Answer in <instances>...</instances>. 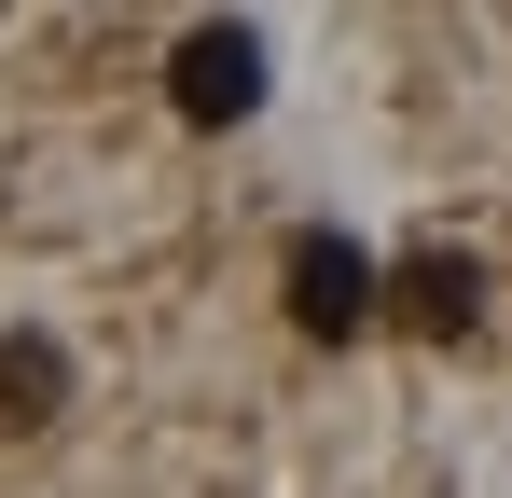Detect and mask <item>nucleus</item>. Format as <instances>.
I'll return each mask as SVG.
<instances>
[{
  "instance_id": "nucleus-1",
  "label": "nucleus",
  "mask_w": 512,
  "mask_h": 498,
  "mask_svg": "<svg viewBox=\"0 0 512 498\" xmlns=\"http://www.w3.org/2000/svg\"><path fill=\"white\" fill-rule=\"evenodd\" d=\"M167 97H180V125H250L263 111V28H194L167 56Z\"/></svg>"
},
{
  "instance_id": "nucleus-2",
  "label": "nucleus",
  "mask_w": 512,
  "mask_h": 498,
  "mask_svg": "<svg viewBox=\"0 0 512 498\" xmlns=\"http://www.w3.org/2000/svg\"><path fill=\"white\" fill-rule=\"evenodd\" d=\"M374 291H388V277H374L360 236H291V319L319 332V346H346V332L374 319Z\"/></svg>"
},
{
  "instance_id": "nucleus-3",
  "label": "nucleus",
  "mask_w": 512,
  "mask_h": 498,
  "mask_svg": "<svg viewBox=\"0 0 512 498\" xmlns=\"http://www.w3.org/2000/svg\"><path fill=\"white\" fill-rule=\"evenodd\" d=\"M70 415V346L56 332H0V429H56Z\"/></svg>"
},
{
  "instance_id": "nucleus-4",
  "label": "nucleus",
  "mask_w": 512,
  "mask_h": 498,
  "mask_svg": "<svg viewBox=\"0 0 512 498\" xmlns=\"http://www.w3.org/2000/svg\"><path fill=\"white\" fill-rule=\"evenodd\" d=\"M402 319L416 332H471L485 319V263H471V249H416V263H402Z\"/></svg>"
}]
</instances>
